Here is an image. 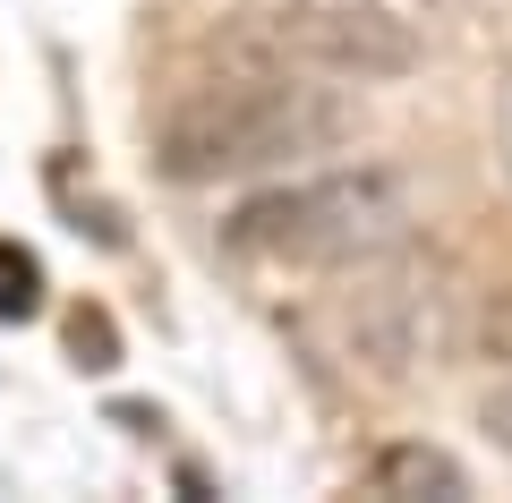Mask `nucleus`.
<instances>
[{
	"label": "nucleus",
	"mask_w": 512,
	"mask_h": 503,
	"mask_svg": "<svg viewBox=\"0 0 512 503\" xmlns=\"http://www.w3.org/2000/svg\"><path fill=\"white\" fill-rule=\"evenodd\" d=\"M342 137V103L308 86V69L282 60L222 52L214 77H188L154 120V162L171 180H248V171H282L299 154H325Z\"/></svg>",
	"instance_id": "1"
},
{
	"label": "nucleus",
	"mask_w": 512,
	"mask_h": 503,
	"mask_svg": "<svg viewBox=\"0 0 512 503\" xmlns=\"http://www.w3.org/2000/svg\"><path fill=\"white\" fill-rule=\"evenodd\" d=\"M222 239L282 273H350L359 256L410 239V197L393 171H316V180L248 197L222 222Z\"/></svg>",
	"instance_id": "2"
},
{
	"label": "nucleus",
	"mask_w": 512,
	"mask_h": 503,
	"mask_svg": "<svg viewBox=\"0 0 512 503\" xmlns=\"http://www.w3.org/2000/svg\"><path fill=\"white\" fill-rule=\"evenodd\" d=\"M333 342L367 376H410V367L444 359L453 350V273H444V256L410 248V239L359 256L350 282L333 290Z\"/></svg>",
	"instance_id": "3"
},
{
	"label": "nucleus",
	"mask_w": 512,
	"mask_h": 503,
	"mask_svg": "<svg viewBox=\"0 0 512 503\" xmlns=\"http://www.w3.org/2000/svg\"><path fill=\"white\" fill-rule=\"evenodd\" d=\"M222 52L282 60V69H308V77L384 86V77L419 69V26L402 9H384V0H265V9H239Z\"/></svg>",
	"instance_id": "4"
},
{
	"label": "nucleus",
	"mask_w": 512,
	"mask_h": 503,
	"mask_svg": "<svg viewBox=\"0 0 512 503\" xmlns=\"http://www.w3.org/2000/svg\"><path fill=\"white\" fill-rule=\"evenodd\" d=\"M367 486L393 495V503H461L470 495V469L453 452H436V444H384L367 461Z\"/></svg>",
	"instance_id": "5"
},
{
	"label": "nucleus",
	"mask_w": 512,
	"mask_h": 503,
	"mask_svg": "<svg viewBox=\"0 0 512 503\" xmlns=\"http://www.w3.org/2000/svg\"><path fill=\"white\" fill-rule=\"evenodd\" d=\"M43 307V265L26 248H9V239H0V316L9 324H26Z\"/></svg>",
	"instance_id": "6"
},
{
	"label": "nucleus",
	"mask_w": 512,
	"mask_h": 503,
	"mask_svg": "<svg viewBox=\"0 0 512 503\" xmlns=\"http://www.w3.org/2000/svg\"><path fill=\"white\" fill-rule=\"evenodd\" d=\"M69 350H77V367H120V333H111V316L103 307H69Z\"/></svg>",
	"instance_id": "7"
},
{
	"label": "nucleus",
	"mask_w": 512,
	"mask_h": 503,
	"mask_svg": "<svg viewBox=\"0 0 512 503\" xmlns=\"http://www.w3.org/2000/svg\"><path fill=\"white\" fill-rule=\"evenodd\" d=\"M478 350H487L495 367H512V282L495 290L487 307H478Z\"/></svg>",
	"instance_id": "8"
},
{
	"label": "nucleus",
	"mask_w": 512,
	"mask_h": 503,
	"mask_svg": "<svg viewBox=\"0 0 512 503\" xmlns=\"http://www.w3.org/2000/svg\"><path fill=\"white\" fill-rule=\"evenodd\" d=\"M478 427H487V444H495V452H512V376H504V384H487V401H478Z\"/></svg>",
	"instance_id": "9"
}]
</instances>
